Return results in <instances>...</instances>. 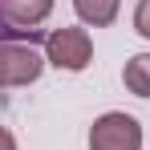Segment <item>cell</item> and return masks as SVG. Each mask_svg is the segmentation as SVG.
<instances>
[{
  "label": "cell",
  "mask_w": 150,
  "mask_h": 150,
  "mask_svg": "<svg viewBox=\"0 0 150 150\" xmlns=\"http://www.w3.org/2000/svg\"><path fill=\"white\" fill-rule=\"evenodd\" d=\"M89 150H142V126L122 110L101 114L89 130Z\"/></svg>",
  "instance_id": "obj_1"
},
{
  "label": "cell",
  "mask_w": 150,
  "mask_h": 150,
  "mask_svg": "<svg viewBox=\"0 0 150 150\" xmlns=\"http://www.w3.org/2000/svg\"><path fill=\"white\" fill-rule=\"evenodd\" d=\"M45 53H49V61L57 69H69V73H81L89 61H93V41H89V33L85 28H53L49 41H45Z\"/></svg>",
  "instance_id": "obj_2"
},
{
  "label": "cell",
  "mask_w": 150,
  "mask_h": 150,
  "mask_svg": "<svg viewBox=\"0 0 150 150\" xmlns=\"http://www.w3.org/2000/svg\"><path fill=\"white\" fill-rule=\"evenodd\" d=\"M41 69H45V57L33 45L0 41V89L4 85H28V81L41 77Z\"/></svg>",
  "instance_id": "obj_3"
},
{
  "label": "cell",
  "mask_w": 150,
  "mask_h": 150,
  "mask_svg": "<svg viewBox=\"0 0 150 150\" xmlns=\"http://www.w3.org/2000/svg\"><path fill=\"white\" fill-rule=\"evenodd\" d=\"M53 12V0H0V25L8 33H33Z\"/></svg>",
  "instance_id": "obj_4"
},
{
  "label": "cell",
  "mask_w": 150,
  "mask_h": 150,
  "mask_svg": "<svg viewBox=\"0 0 150 150\" xmlns=\"http://www.w3.org/2000/svg\"><path fill=\"white\" fill-rule=\"evenodd\" d=\"M73 8H77V16L85 21V25H114L118 21V8H122V0H73Z\"/></svg>",
  "instance_id": "obj_5"
},
{
  "label": "cell",
  "mask_w": 150,
  "mask_h": 150,
  "mask_svg": "<svg viewBox=\"0 0 150 150\" xmlns=\"http://www.w3.org/2000/svg\"><path fill=\"white\" fill-rule=\"evenodd\" d=\"M122 81H126V89L134 98H150V53H138V57L126 61Z\"/></svg>",
  "instance_id": "obj_6"
},
{
  "label": "cell",
  "mask_w": 150,
  "mask_h": 150,
  "mask_svg": "<svg viewBox=\"0 0 150 150\" xmlns=\"http://www.w3.org/2000/svg\"><path fill=\"white\" fill-rule=\"evenodd\" d=\"M134 28L150 41V0H138V8H134Z\"/></svg>",
  "instance_id": "obj_7"
},
{
  "label": "cell",
  "mask_w": 150,
  "mask_h": 150,
  "mask_svg": "<svg viewBox=\"0 0 150 150\" xmlns=\"http://www.w3.org/2000/svg\"><path fill=\"white\" fill-rule=\"evenodd\" d=\"M0 150H16V138H12L4 126H0Z\"/></svg>",
  "instance_id": "obj_8"
}]
</instances>
